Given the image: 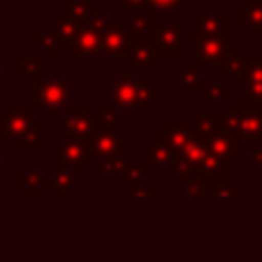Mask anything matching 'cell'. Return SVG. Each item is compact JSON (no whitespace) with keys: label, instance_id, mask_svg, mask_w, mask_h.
Masks as SVG:
<instances>
[{"label":"cell","instance_id":"obj_1","mask_svg":"<svg viewBox=\"0 0 262 262\" xmlns=\"http://www.w3.org/2000/svg\"><path fill=\"white\" fill-rule=\"evenodd\" d=\"M35 106L23 102H8L0 113V137L12 139L18 151L43 149V123L35 119Z\"/></svg>","mask_w":262,"mask_h":262},{"label":"cell","instance_id":"obj_2","mask_svg":"<svg viewBox=\"0 0 262 262\" xmlns=\"http://www.w3.org/2000/svg\"><path fill=\"white\" fill-rule=\"evenodd\" d=\"M35 82V111L37 113H63L72 106V76H33Z\"/></svg>","mask_w":262,"mask_h":262},{"label":"cell","instance_id":"obj_3","mask_svg":"<svg viewBox=\"0 0 262 262\" xmlns=\"http://www.w3.org/2000/svg\"><path fill=\"white\" fill-rule=\"evenodd\" d=\"M223 129L235 141L262 143V106L260 104H229L227 113H221Z\"/></svg>","mask_w":262,"mask_h":262},{"label":"cell","instance_id":"obj_4","mask_svg":"<svg viewBox=\"0 0 262 262\" xmlns=\"http://www.w3.org/2000/svg\"><path fill=\"white\" fill-rule=\"evenodd\" d=\"M188 39V33L184 29L182 18H164L158 20L151 41L156 47L158 57H182L184 53V41Z\"/></svg>","mask_w":262,"mask_h":262},{"label":"cell","instance_id":"obj_5","mask_svg":"<svg viewBox=\"0 0 262 262\" xmlns=\"http://www.w3.org/2000/svg\"><path fill=\"white\" fill-rule=\"evenodd\" d=\"M90 139L92 160L98 162L106 156L115 154H127V133L119 131V123H106L96 117V125Z\"/></svg>","mask_w":262,"mask_h":262},{"label":"cell","instance_id":"obj_6","mask_svg":"<svg viewBox=\"0 0 262 262\" xmlns=\"http://www.w3.org/2000/svg\"><path fill=\"white\" fill-rule=\"evenodd\" d=\"M237 82H239L237 88L239 102L262 106V55L242 57Z\"/></svg>","mask_w":262,"mask_h":262},{"label":"cell","instance_id":"obj_7","mask_svg":"<svg viewBox=\"0 0 262 262\" xmlns=\"http://www.w3.org/2000/svg\"><path fill=\"white\" fill-rule=\"evenodd\" d=\"M51 162L53 164H68L80 170H88L92 160L90 139L74 137V139H55L51 143Z\"/></svg>","mask_w":262,"mask_h":262},{"label":"cell","instance_id":"obj_8","mask_svg":"<svg viewBox=\"0 0 262 262\" xmlns=\"http://www.w3.org/2000/svg\"><path fill=\"white\" fill-rule=\"evenodd\" d=\"M96 125V113L90 111L88 102H72L68 111L61 113V137L63 139H74V137H84L88 139L94 131Z\"/></svg>","mask_w":262,"mask_h":262},{"label":"cell","instance_id":"obj_9","mask_svg":"<svg viewBox=\"0 0 262 262\" xmlns=\"http://www.w3.org/2000/svg\"><path fill=\"white\" fill-rule=\"evenodd\" d=\"M192 63L199 66H217L225 49L229 47V35H192Z\"/></svg>","mask_w":262,"mask_h":262},{"label":"cell","instance_id":"obj_10","mask_svg":"<svg viewBox=\"0 0 262 262\" xmlns=\"http://www.w3.org/2000/svg\"><path fill=\"white\" fill-rule=\"evenodd\" d=\"M125 59H127V66L135 70V74H145L147 68H154L158 61V53L151 37L129 33V39L125 45Z\"/></svg>","mask_w":262,"mask_h":262},{"label":"cell","instance_id":"obj_11","mask_svg":"<svg viewBox=\"0 0 262 262\" xmlns=\"http://www.w3.org/2000/svg\"><path fill=\"white\" fill-rule=\"evenodd\" d=\"M188 39L192 35H229V12L227 10H192Z\"/></svg>","mask_w":262,"mask_h":262},{"label":"cell","instance_id":"obj_12","mask_svg":"<svg viewBox=\"0 0 262 262\" xmlns=\"http://www.w3.org/2000/svg\"><path fill=\"white\" fill-rule=\"evenodd\" d=\"M129 39V23L127 18H111L100 31L98 51L106 57H119L125 53V45Z\"/></svg>","mask_w":262,"mask_h":262},{"label":"cell","instance_id":"obj_13","mask_svg":"<svg viewBox=\"0 0 262 262\" xmlns=\"http://www.w3.org/2000/svg\"><path fill=\"white\" fill-rule=\"evenodd\" d=\"M108 102L119 111L127 113L133 111L137 98V76H108Z\"/></svg>","mask_w":262,"mask_h":262},{"label":"cell","instance_id":"obj_14","mask_svg":"<svg viewBox=\"0 0 262 262\" xmlns=\"http://www.w3.org/2000/svg\"><path fill=\"white\" fill-rule=\"evenodd\" d=\"M45 186L49 188L51 196H55V199L70 196L74 188L82 186L80 168L68 166V164H53L51 162V180H47Z\"/></svg>","mask_w":262,"mask_h":262},{"label":"cell","instance_id":"obj_15","mask_svg":"<svg viewBox=\"0 0 262 262\" xmlns=\"http://www.w3.org/2000/svg\"><path fill=\"white\" fill-rule=\"evenodd\" d=\"M237 27L248 39H262V0H242L237 4Z\"/></svg>","mask_w":262,"mask_h":262},{"label":"cell","instance_id":"obj_16","mask_svg":"<svg viewBox=\"0 0 262 262\" xmlns=\"http://www.w3.org/2000/svg\"><path fill=\"white\" fill-rule=\"evenodd\" d=\"M180 158V151L176 147H172L170 143L154 137L149 141H145V162L149 168H166L172 170L176 166Z\"/></svg>","mask_w":262,"mask_h":262},{"label":"cell","instance_id":"obj_17","mask_svg":"<svg viewBox=\"0 0 262 262\" xmlns=\"http://www.w3.org/2000/svg\"><path fill=\"white\" fill-rule=\"evenodd\" d=\"M98 43H100V31L90 25L88 20L84 25H80L78 29V35L70 47V55L72 57H94V55H100L98 51Z\"/></svg>","mask_w":262,"mask_h":262},{"label":"cell","instance_id":"obj_18","mask_svg":"<svg viewBox=\"0 0 262 262\" xmlns=\"http://www.w3.org/2000/svg\"><path fill=\"white\" fill-rule=\"evenodd\" d=\"M45 176L43 168H16L14 170V186L29 199H39L43 196L45 186Z\"/></svg>","mask_w":262,"mask_h":262},{"label":"cell","instance_id":"obj_19","mask_svg":"<svg viewBox=\"0 0 262 262\" xmlns=\"http://www.w3.org/2000/svg\"><path fill=\"white\" fill-rule=\"evenodd\" d=\"M172 84L182 90L184 96L201 94L203 90V72L199 63L190 66H174L172 70Z\"/></svg>","mask_w":262,"mask_h":262},{"label":"cell","instance_id":"obj_20","mask_svg":"<svg viewBox=\"0 0 262 262\" xmlns=\"http://www.w3.org/2000/svg\"><path fill=\"white\" fill-rule=\"evenodd\" d=\"M156 137L170 143L178 151H182L188 145V141L194 137L192 121H168V123H164V129L156 133Z\"/></svg>","mask_w":262,"mask_h":262},{"label":"cell","instance_id":"obj_21","mask_svg":"<svg viewBox=\"0 0 262 262\" xmlns=\"http://www.w3.org/2000/svg\"><path fill=\"white\" fill-rule=\"evenodd\" d=\"M203 139H205V143H207L211 154H215V156H219V158H223L227 162H233V160L239 158V149L235 145L237 141L227 131H217V133L207 135Z\"/></svg>","mask_w":262,"mask_h":262},{"label":"cell","instance_id":"obj_22","mask_svg":"<svg viewBox=\"0 0 262 262\" xmlns=\"http://www.w3.org/2000/svg\"><path fill=\"white\" fill-rule=\"evenodd\" d=\"M201 102L203 104H213V102H219V104H229V98H231V90L229 86L223 82V76L221 74H213L209 78V82L203 84V90H201Z\"/></svg>","mask_w":262,"mask_h":262},{"label":"cell","instance_id":"obj_23","mask_svg":"<svg viewBox=\"0 0 262 262\" xmlns=\"http://www.w3.org/2000/svg\"><path fill=\"white\" fill-rule=\"evenodd\" d=\"M33 45L37 49H41L43 57H61L63 55V43L59 39V35L51 29V31H43V29H35L33 31Z\"/></svg>","mask_w":262,"mask_h":262},{"label":"cell","instance_id":"obj_24","mask_svg":"<svg viewBox=\"0 0 262 262\" xmlns=\"http://www.w3.org/2000/svg\"><path fill=\"white\" fill-rule=\"evenodd\" d=\"M51 27H53V31L59 35L63 47L70 49L72 43H74V39H76V35H78L80 25H78L74 18H70V16L59 8V10H53V12H51Z\"/></svg>","mask_w":262,"mask_h":262},{"label":"cell","instance_id":"obj_25","mask_svg":"<svg viewBox=\"0 0 262 262\" xmlns=\"http://www.w3.org/2000/svg\"><path fill=\"white\" fill-rule=\"evenodd\" d=\"M125 14H127V23H129V33L131 35L151 37L154 29L158 25L156 12H149V10H131V12H125Z\"/></svg>","mask_w":262,"mask_h":262},{"label":"cell","instance_id":"obj_26","mask_svg":"<svg viewBox=\"0 0 262 262\" xmlns=\"http://www.w3.org/2000/svg\"><path fill=\"white\" fill-rule=\"evenodd\" d=\"M135 76H137L139 86H137V98H135L133 111L149 115L156 111V86L145 80V74H135Z\"/></svg>","mask_w":262,"mask_h":262},{"label":"cell","instance_id":"obj_27","mask_svg":"<svg viewBox=\"0 0 262 262\" xmlns=\"http://www.w3.org/2000/svg\"><path fill=\"white\" fill-rule=\"evenodd\" d=\"M190 121H192V127H194V135H199V137H207V135H213L217 131H225L223 125H221V113L203 115V113L194 111L190 115Z\"/></svg>","mask_w":262,"mask_h":262},{"label":"cell","instance_id":"obj_28","mask_svg":"<svg viewBox=\"0 0 262 262\" xmlns=\"http://www.w3.org/2000/svg\"><path fill=\"white\" fill-rule=\"evenodd\" d=\"M129 166V158L127 154H115V156H106L102 160H98V176L100 178H123L125 170Z\"/></svg>","mask_w":262,"mask_h":262},{"label":"cell","instance_id":"obj_29","mask_svg":"<svg viewBox=\"0 0 262 262\" xmlns=\"http://www.w3.org/2000/svg\"><path fill=\"white\" fill-rule=\"evenodd\" d=\"M96 8H98V2L96 0H66L61 4V10L70 18H74L78 25H84L90 18L92 10H96Z\"/></svg>","mask_w":262,"mask_h":262},{"label":"cell","instance_id":"obj_30","mask_svg":"<svg viewBox=\"0 0 262 262\" xmlns=\"http://www.w3.org/2000/svg\"><path fill=\"white\" fill-rule=\"evenodd\" d=\"M199 174L207 176L209 180H215V178H229V162L209 151L207 158L203 160V164L199 166Z\"/></svg>","mask_w":262,"mask_h":262},{"label":"cell","instance_id":"obj_31","mask_svg":"<svg viewBox=\"0 0 262 262\" xmlns=\"http://www.w3.org/2000/svg\"><path fill=\"white\" fill-rule=\"evenodd\" d=\"M182 192L186 196H196V199H209L211 196V180L203 174H194L186 180H182Z\"/></svg>","mask_w":262,"mask_h":262},{"label":"cell","instance_id":"obj_32","mask_svg":"<svg viewBox=\"0 0 262 262\" xmlns=\"http://www.w3.org/2000/svg\"><path fill=\"white\" fill-rule=\"evenodd\" d=\"M239 66H242V53L237 47H227L225 53L221 55L217 68H219V74L223 78H231V76H237L239 74Z\"/></svg>","mask_w":262,"mask_h":262},{"label":"cell","instance_id":"obj_33","mask_svg":"<svg viewBox=\"0 0 262 262\" xmlns=\"http://www.w3.org/2000/svg\"><path fill=\"white\" fill-rule=\"evenodd\" d=\"M43 68V55H16L14 57V76L23 78V76H37L41 74Z\"/></svg>","mask_w":262,"mask_h":262},{"label":"cell","instance_id":"obj_34","mask_svg":"<svg viewBox=\"0 0 262 262\" xmlns=\"http://www.w3.org/2000/svg\"><path fill=\"white\" fill-rule=\"evenodd\" d=\"M147 162L145 160H129V166L125 170V176L123 180L127 184H137V182H145V176H147Z\"/></svg>","mask_w":262,"mask_h":262},{"label":"cell","instance_id":"obj_35","mask_svg":"<svg viewBox=\"0 0 262 262\" xmlns=\"http://www.w3.org/2000/svg\"><path fill=\"white\" fill-rule=\"evenodd\" d=\"M211 196H215V199H235V196H239V188L231 186L227 178H215V180H211Z\"/></svg>","mask_w":262,"mask_h":262},{"label":"cell","instance_id":"obj_36","mask_svg":"<svg viewBox=\"0 0 262 262\" xmlns=\"http://www.w3.org/2000/svg\"><path fill=\"white\" fill-rule=\"evenodd\" d=\"M125 194L129 199H151L158 194V190L154 186H147V182H137V184H127Z\"/></svg>","mask_w":262,"mask_h":262},{"label":"cell","instance_id":"obj_37","mask_svg":"<svg viewBox=\"0 0 262 262\" xmlns=\"http://www.w3.org/2000/svg\"><path fill=\"white\" fill-rule=\"evenodd\" d=\"M111 2H115V6L121 12H131V10H149V12H156L151 0H111Z\"/></svg>","mask_w":262,"mask_h":262},{"label":"cell","instance_id":"obj_38","mask_svg":"<svg viewBox=\"0 0 262 262\" xmlns=\"http://www.w3.org/2000/svg\"><path fill=\"white\" fill-rule=\"evenodd\" d=\"M111 20V14H108V10H102L100 6L96 8V10H92V14H90V18H88V23L90 25H94L98 31H102L104 29V25Z\"/></svg>","mask_w":262,"mask_h":262},{"label":"cell","instance_id":"obj_39","mask_svg":"<svg viewBox=\"0 0 262 262\" xmlns=\"http://www.w3.org/2000/svg\"><path fill=\"white\" fill-rule=\"evenodd\" d=\"M156 10H164V12H172L182 8V0H151Z\"/></svg>","mask_w":262,"mask_h":262},{"label":"cell","instance_id":"obj_40","mask_svg":"<svg viewBox=\"0 0 262 262\" xmlns=\"http://www.w3.org/2000/svg\"><path fill=\"white\" fill-rule=\"evenodd\" d=\"M262 168V143H258V147H254L248 156V170H258Z\"/></svg>","mask_w":262,"mask_h":262},{"label":"cell","instance_id":"obj_41","mask_svg":"<svg viewBox=\"0 0 262 262\" xmlns=\"http://www.w3.org/2000/svg\"><path fill=\"white\" fill-rule=\"evenodd\" d=\"M6 166V139L0 137V168Z\"/></svg>","mask_w":262,"mask_h":262},{"label":"cell","instance_id":"obj_42","mask_svg":"<svg viewBox=\"0 0 262 262\" xmlns=\"http://www.w3.org/2000/svg\"><path fill=\"white\" fill-rule=\"evenodd\" d=\"M6 82V59L0 55V86Z\"/></svg>","mask_w":262,"mask_h":262}]
</instances>
